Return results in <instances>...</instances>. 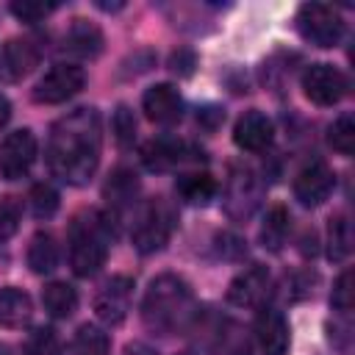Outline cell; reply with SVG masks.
<instances>
[{"label":"cell","instance_id":"1","mask_svg":"<svg viewBox=\"0 0 355 355\" xmlns=\"http://www.w3.org/2000/svg\"><path fill=\"white\" fill-rule=\"evenodd\" d=\"M103 122L97 108H75L61 116L47 139V166L55 178L69 186H83L92 180L100 164Z\"/></svg>","mask_w":355,"mask_h":355},{"label":"cell","instance_id":"2","mask_svg":"<svg viewBox=\"0 0 355 355\" xmlns=\"http://www.w3.org/2000/svg\"><path fill=\"white\" fill-rule=\"evenodd\" d=\"M141 319L158 336L183 330L194 319V297L189 283L178 275H158L144 294Z\"/></svg>","mask_w":355,"mask_h":355},{"label":"cell","instance_id":"3","mask_svg":"<svg viewBox=\"0 0 355 355\" xmlns=\"http://www.w3.org/2000/svg\"><path fill=\"white\" fill-rule=\"evenodd\" d=\"M111 225L108 214L83 211L69 225V266L78 277H92L108 255L111 244Z\"/></svg>","mask_w":355,"mask_h":355},{"label":"cell","instance_id":"4","mask_svg":"<svg viewBox=\"0 0 355 355\" xmlns=\"http://www.w3.org/2000/svg\"><path fill=\"white\" fill-rule=\"evenodd\" d=\"M172 227H175V214H172V208H169L161 197H153V200H147V202L139 208V214H136V222H133V230H130L133 247H136L141 255L158 252V250H164V244L169 241Z\"/></svg>","mask_w":355,"mask_h":355},{"label":"cell","instance_id":"5","mask_svg":"<svg viewBox=\"0 0 355 355\" xmlns=\"http://www.w3.org/2000/svg\"><path fill=\"white\" fill-rule=\"evenodd\" d=\"M297 31L316 47H336L344 36V19L327 3H302L297 11Z\"/></svg>","mask_w":355,"mask_h":355},{"label":"cell","instance_id":"6","mask_svg":"<svg viewBox=\"0 0 355 355\" xmlns=\"http://www.w3.org/2000/svg\"><path fill=\"white\" fill-rule=\"evenodd\" d=\"M83 83H86V72L78 64H55L33 86V100L42 105H58L75 97L83 89Z\"/></svg>","mask_w":355,"mask_h":355},{"label":"cell","instance_id":"7","mask_svg":"<svg viewBox=\"0 0 355 355\" xmlns=\"http://www.w3.org/2000/svg\"><path fill=\"white\" fill-rule=\"evenodd\" d=\"M302 92L316 105H336L347 94V78L333 64H311L302 72Z\"/></svg>","mask_w":355,"mask_h":355},{"label":"cell","instance_id":"8","mask_svg":"<svg viewBox=\"0 0 355 355\" xmlns=\"http://www.w3.org/2000/svg\"><path fill=\"white\" fill-rule=\"evenodd\" d=\"M36 161V136L28 128L8 133L0 144V175L6 180H19L31 172Z\"/></svg>","mask_w":355,"mask_h":355},{"label":"cell","instance_id":"9","mask_svg":"<svg viewBox=\"0 0 355 355\" xmlns=\"http://www.w3.org/2000/svg\"><path fill=\"white\" fill-rule=\"evenodd\" d=\"M333 186H336L333 169L324 161H311L294 178V197L305 208H316V205H322L333 194Z\"/></svg>","mask_w":355,"mask_h":355},{"label":"cell","instance_id":"10","mask_svg":"<svg viewBox=\"0 0 355 355\" xmlns=\"http://www.w3.org/2000/svg\"><path fill=\"white\" fill-rule=\"evenodd\" d=\"M130 300H133V277H128V275H114V277L105 280L103 288L97 291L94 311H97L100 322H105V324H119V322H125V316H128V311H130Z\"/></svg>","mask_w":355,"mask_h":355},{"label":"cell","instance_id":"11","mask_svg":"<svg viewBox=\"0 0 355 355\" xmlns=\"http://www.w3.org/2000/svg\"><path fill=\"white\" fill-rule=\"evenodd\" d=\"M202 153H197V147H191L183 139H153L141 147V161L147 169L153 172H166L175 169L186 161H197Z\"/></svg>","mask_w":355,"mask_h":355},{"label":"cell","instance_id":"12","mask_svg":"<svg viewBox=\"0 0 355 355\" xmlns=\"http://www.w3.org/2000/svg\"><path fill=\"white\" fill-rule=\"evenodd\" d=\"M269 286H272V277L266 272V266L261 263H252L247 266L244 272H239L233 280H230V288H227V300L239 308H258L266 294H269Z\"/></svg>","mask_w":355,"mask_h":355},{"label":"cell","instance_id":"13","mask_svg":"<svg viewBox=\"0 0 355 355\" xmlns=\"http://www.w3.org/2000/svg\"><path fill=\"white\" fill-rule=\"evenodd\" d=\"M141 108H144V114H147L150 122H155V125H172L183 114V100H180V94H178V89L172 83H155V86H150L144 92Z\"/></svg>","mask_w":355,"mask_h":355},{"label":"cell","instance_id":"14","mask_svg":"<svg viewBox=\"0 0 355 355\" xmlns=\"http://www.w3.org/2000/svg\"><path fill=\"white\" fill-rule=\"evenodd\" d=\"M272 136H275V128H272V119L261 111H244L239 119H236V128H233V141L236 147L247 150V153H261L272 144Z\"/></svg>","mask_w":355,"mask_h":355},{"label":"cell","instance_id":"15","mask_svg":"<svg viewBox=\"0 0 355 355\" xmlns=\"http://www.w3.org/2000/svg\"><path fill=\"white\" fill-rule=\"evenodd\" d=\"M255 338L263 355H286L288 349V324L280 311L261 308L255 319Z\"/></svg>","mask_w":355,"mask_h":355},{"label":"cell","instance_id":"16","mask_svg":"<svg viewBox=\"0 0 355 355\" xmlns=\"http://www.w3.org/2000/svg\"><path fill=\"white\" fill-rule=\"evenodd\" d=\"M261 200V186L250 169H239L227 183V211L233 216H250Z\"/></svg>","mask_w":355,"mask_h":355},{"label":"cell","instance_id":"17","mask_svg":"<svg viewBox=\"0 0 355 355\" xmlns=\"http://www.w3.org/2000/svg\"><path fill=\"white\" fill-rule=\"evenodd\" d=\"M39 47L33 44V39H11L3 50H0V67L11 80L25 78L36 64H39Z\"/></svg>","mask_w":355,"mask_h":355},{"label":"cell","instance_id":"18","mask_svg":"<svg viewBox=\"0 0 355 355\" xmlns=\"http://www.w3.org/2000/svg\"><path fill=\"white\" fill-rule=\"evenodd\" d=\"M33 316V302L22 288H0V327H25Z\"/></svg>","mask_w":355,"mask_h":355},{"label":"cell","instance_id":"19","mask_svg":"<svg viewBox=\"0 0 355 355\" xmlns=\"http://www.w3.org/2000/svg\"><path fill=\"white\" fill-rule=\"evenodd\" d=\"M136 194H139V178H136V172L128 169V166L114 169V172L108 175V180H105V186H103L105 202H108L111 208H116V211L133 205Z\"/></svg>","mask_w":355,"mask_h":355},{"label":"cell","instance_id":"20","mask_svg":"<svg viewBox=\"0 0 355 355\" xmlns=\"http://www.w3.org/2000/svg\"><path fill=\"white\" fill-rule=\"evenodd\" d=\"M64 47L80 58H94L103 50V33L97 25H92L86 19H75L64 36Z\"/></svg>","mask_w":355,"mask_h":355},{"label":"cell","instance_id":"21","mask_svg":"<svg viewBox=\"0 0 355 355\" xmlns=\"http://www.w3.org/2000/svg\"><path fill=\"white\" fill-rule=\"evenodd\" d=\"M178 194L191 205H205L216 194V180L208 172H186L175 180Z\"/></svg>","mask_w":355,"mask_h":355},{"label":"cell","instance_id":"22","mask_svg":"<svg viewBox=\"0 0 355 355\" xmlns=\"http://www.w3.org/2000/svg\"><path fill=\"white\" fill-rule=\"evenodd\" d=\"M288 227H291V216L283 205H272L266 211V219L261 225V244L269 250V252H277L283 244H286V236H288Z\"/></svg>","mask_w":355,"mask_h":355},{"label":"cell","instance_id":"23","mask_svg":"<svg viewBox=\"0 0 355 355\" xmlns=\"http://www.w3.org/2000/svg\"><path fill=\"white\" fill-rule=\"evenodd\" d=\"M42 305H44V311H47L50 316L67 319V316H72L75 308H78V294H75V288L67 286V283H47V286L42 288Z\"/></svg>","mask_w":355,"mask_h":355},{"label":"cell","instance_id":"24","mask_svg":"<svg viewBox=\"0 0 355 355\" xmlns=\"http://www.w3.org/2000/svg\"><path fill=\"white\" fill-rule=\"evenodd\" d=\"M28 266L36 275H47L58 266V244L50 233H36L28 247Z\"/></svg>","mask_w":355,"mask_h":355},{"label":"cell","instance_id":"25","mask_svg":"<svg viewBox=\"0 0 355 355\" xmlns=\"http://www.w3.org/2000/svg\"><path fill=\"white\" fill-rule=\"evenodd\" d=\"M349 252H352V227H349V219L338 214L327 225V258L341 263L349 258Z\"/></svg>","mask_w":355,"mask_h":355},{"label":"cell","instance_id":"26","mask_svg":"<svg viewBox=\"0 0 355 355\" xmlns=\"http://www.w3.org/2000/svg\"><path fill=\"white\" fill-rule=\"evenodd\" d=\"M72 355H108V336L97 324H80L72 338Z\"/></svg>","mask_w":355,"mask_h":355},{"label":"cell","instance_id":"27","mask_svg":"<svg viewBox=\"0 0 355 355\" xmlns=\"http://www.w3.org/2000/svg\"><path fill=\"white\" fill-rule=\"evenodd\" d=\"M327 141L336 153L341 155H352L355 150V122L349 114H341L330 128H327Z\"/></svg>","mask_w":355,"mask_h":355},{"label":"cell","instance_id":"28","mask_svg":"<svg viewBox=\"0 0 355 355\" xmlns=\"http://www.w3.org/2000/svg\"><path fill=\"white\" fill-rule=\"evenodd\" d=\"M25 355H61V341L55 330L36 327L25 341Z\"/></svg>","mask_w":355,"mask_h":355},{"label":"cell","instance_id":"29","mask_svg":"<svg viewBox=\"0 0 355 355\" xmlns=\"http://www.w3.org/2000/svg\"><path fill=\"white\" fill-rule=\"evenodd\" d=\"M31 211H33V216H39V219L53 216V214L58 211V191H55L53 186H47V183H36V186L31 189Z\"/></svg>","mask_w":355,"mask_h":355},{"label":"cell","instance_id":"30","mask_svg":"<svg viewBox=\"0 0 355 355\" xmlns=\"http://www.w3.org/2000/svg\"><path fill=\"white\" fill-rule=\"evenodd\" d=\"M19 214H22V205L17 197H0V241L11 239L17 233Z\"/></svg>","mask_w":355,"mask_h":355},{"label":"cell","instance_id":"31","mask_svg":"<svg viewBox=\"0 0 355 355\" xmlns=\"http://www.w3.org/2000/svg\"><path fill=\"white\" fill-rule=\"evenodd\" d=\"M8 8H11V14H14L17 19H22V22H39V19H44L55 6H53V3H36V0H14Z\"/></svg>","mask_w":355,"mask_h":355},{"label":"cell","instance_id":"32","mask_svg":"<svg viewBox=\"0 0 355 355\" xmlns=\"http://www.w3.org/2000/svg\"><path fill=\"white\" fill-rule=\"evenodd\" d=\"M111 128H114V136H116L119 144H130V141L136 139V116H133V111H130L128 105H119V108L114 111Z\"/></svg>","mask_w":355,"mask_h":355},{"label":"cell","instance_id":"33","mask_svg":"<svg viewBox=\"0 0 355 355\" xmlns=\"http://www.w3.org/2000/svg\"><path fill=\"white\" fill-rule=\"evenodd\" d=\"M330 305H333L336 311H344V313L352 308V272H349V269H344V272L338 275V280L333 283Z\"/></svg>","mask_w":355,"mask_h":355},{"label":"cell","instance_id":"34","mask_svg":"<svg viewBox=\"0 0 355 355\" xmlns=\"http://www.w3.org/2000/svg\"><path fill=\"white\" fill-rule=\"evenodd\" d=\"M194 64H197V58H194L191 50H175V53L169 55V69L178 72V75H183V78L194 72Z\"/></svg>","mask_w":355,"mask_h":355},{"label":"cell","instance_id":"35","mask_svg":"<svg viewBox=\"0 0 355 355\" xmlns=\"http://www.w3.org/2000/svg\"><path fill=\"white\" fill-rule=\"evenodd\" d=\"M222 119H225V111H222V108H216V105L200 108V114H197V125H200V128H205V130H216V128L222 125Z\"/></svg>","mask_w":355,"mask_h":355},{"label":"cell","instance_id":"36","mask_svg":"<svg viewBox=\"0 0 355 355\" xmlns=\"http://www.w3.org/2000/svg\"><path fill=\"white\" fill-rule=\"evenodd\" d=\"M8 116H11V103H8L6 94H0V125H6Z\"/></svg>","mask_w":355,"mask_h":355},{"label":"cell","instance_id":"37","mask_svg":"<svg viewBox=\"0 0 355 355\" xmlns=\"http://www.w3.org/2000/svg\"><path fill=\"white\" fill-rule=\"evenodd\" d=\"M0 355H14V349H11L8 344H3V341H0Z\"/></svg>","mask_w":355,"mask_h":355}]
</instances>
